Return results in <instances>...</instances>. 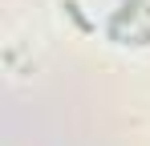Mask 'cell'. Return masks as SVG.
<instances>
[{
	"label": "cell",
	"mask_w": 150,
	"mask_h": 146,
	"mask_svg": "<svg viewBox=\"0 0 150 146\" xmlns=\"http://www.w3.org/2000/svg\"><path fill=\"white\" fill-rule=\"evenodd\" d=\"M61 8H65V12H69V16H73V21H77V28H81V33H89V28H93V24H89V21H85V16H81V8H77V0H65Z\"/></svg>",
	"instance_id": "1"
}]
</instances>
